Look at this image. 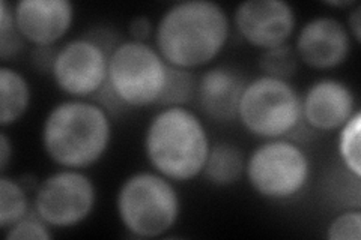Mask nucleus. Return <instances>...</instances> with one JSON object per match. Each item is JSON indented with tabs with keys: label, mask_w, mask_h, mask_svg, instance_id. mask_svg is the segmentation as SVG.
Masks as SVG:
<instances>
[{
	"label": "nucleus",
	"mask_w": 361,
	"mask_h": 240,
	"mask_svg": "<svg viewBox=\"0 0 361 240\" xmlns=\"http://www.w3.org/2000/svg\"><path fill=\"white\" fill-rule=\"evenodd\" d=\"M231 35L232 20L221 4L179 0L158 17L154 45L171 66L196 71L212 65L224 51Z\"/></svg>",
	"instance_id": "f257e3e1"
},
{
	"label": "nucleus",
	"mask_w": 361,
	"mask_h": 240,
	"mask_svg": "<svg viewBox=\"0 0 361 240\" xmlns=\"http://www.w3.org/2000/svg\"><path fill=\"white\" fill-rule=\"evenodd\" d=\"M39 140L59 168L86 170L106 156L113 140V118L94 99L65 98L47 111Z\"/></svg>",
	"instance_id": "f03ea898"
},
{
	"label": "nucleus",
	"mask_w": 361,
	"mask_h": 240,
	"mask_svg": "<svg viewBox=\"0 0 361 240\" xmlns=\"http://www.w3.org/2000/svg\"><path fill=\"white\" fill-rule=\"evenodd\" d=\"M211 143L202 116L188 107H160L143 131L146 161L175 184L202 176Z\"/></svg>",
	"instance_id": "7ed1b4c3"
},
{
	"label": "nucleus",
	"mask_w": 361,
	"mask_h": 240,
	"mask_svg": "<svg viewBox=\"0 0 361 240\" xmlns=\"http://www.w3.org/2000/svg\"><path fill=\"white\" fill-rule=\"evenodd\" d=\"M116 216L131 236L163 237L179 222L183 200L173 180L151 170L134 171L122 180L115 197Z\"/></svg>",
	"instance_id": "20e7f679"
},
{
	"label": "nucleus",
	"mask_w": 361,
	"mask_h": 240,
	"mask_svg": "<svg viewBox=\"0 0 361 240\" xmlns=\"http://www.w3.org/2000/svg\"><path fill=\"white\" fill-rule=\"evenodd\" d=\"M312 176L310 155L293 139L262 140L245 156L247 184L267 201H293L309 188Z\"/></svg>",
	"instance_id": "39448f33"
},
{
	"label": "nucleus",
	"mask_w": 361,
	"mask_h": 240,
	"mask_svg": "<svg viewBox=\"0 0 361 240\" xmlns=\"http://www.w3.org/2000/svg\"><path fill=\"white\" fill-rule=\"evenodd\" d=\"M243 128L256 139H295L306 128L301 114V94L290 80L259 74L247 78L238 116Z\"/></svg>",
	"instance_id": "423d86ee"
},
{
	"label": "nucleus",
	"mask_w": 361,
	"mask_h": 240,
	"mask_svg": "<svg viewBox=\"0 0 361 240\" xmlns=\"http://www.w3.org/2000/svg\"><path fill=\"white\" fill-rule=\"evenodd\" d=\"M119 41L107 27H94L63 41L50 72L56 87L66 98L94 99L107 83L110 53Z\"/></svg>",
	"instance_id": "0eeeda50"
},
{
	"label": "nucleus",
	"mask_w": 361,
	"mask_h": 240,
	"mask_svg": "<svg viewBox=\"0 0 361 240\" xmlns=\"http://www.w3.org/2000/svg\"><path fill=\"white\" fill-rule=\"evenodd\" d=\"M169 68L154 44L126 38L110 53L107 84L127 110L158 107Z\"/></svg>",
	"instance_id": "6e6552de"
},
{
	"label": "nucleus",
	"mask_w": 361,
	"mask_h": 240,
	"mask_svg": "<svg viewBox=\"0 0 361 240\" xmlns=\"http://www.w3.org/2000/svg\"><path fill=\"white\" fill-rule=\"evenodd\" d=\"M98 203L94 179L85 170L59 168L33 189V212L53 230H68L86 222Z\"/></svg>",
	"instance_id": "1a4fd4ad"
},
{
	"label": "nucleus",
	"mask_w": 361,
	"mask_h": 240,
	"mask_svg": "<svg viewBox=\"0 0 361 240\" xmlns=\"http://www.w3.org/2000/svg\"><path fill=\"white\" fill-rule=\"evenodd\" d=\"M231 20L238 37L261 51L290 42L298 27L297 11L286 0H243Z\"/></svg>",
	"instance_id": "9d476101"
},
{
	"label": "nucleus",
	"mask_w": 361,
	"mask_h": 240,
	"mask_svg": "<svg viewBox=\"0 0 361 240\" xmlns=\"http://www.w3.org/2000/svg\"><path fill=\"white\" fill-rule=\"evenodd\" d=\"M292 45L300 63L314 71H331L349 59L355 41L343 20L321 14L302 23Z\"/></svg>",
	"instance_id": "9b49d317"
},
{
	"label": "nucleus",
	"mask_w": 361,
	"mask_h": 240,
	"mask_svg": "<svg viewBox=\"0 0 361 240\" xmlns=\"http://www.w3.org/2000/svg\"><path fill=\"white\" fill-rule=\"evenodd\" d=\"M358 110L351 84L336 77L314 80L301 94L302 123L312 132L338 131Z\"/></svg>",
	"instance_id": "f8f14e48"
},
{
	"label": "nucleus",
	"mask_w": 361,
	"mask_h": 240,
	"mask_svg": "<svg viewBox=\"0 0 361 240\" xmlns=\"http://www.w3.org/2000/svg\"><path fill=\"white\" fill-rule=\"evenodd\" d=\"M14 18L20 35L32 47H58L74 25L75 6L70 0H18Z\"/></svg>",
	"instance_id": "ddd939ff"
},
{
	"label": "nucleus",
	"mask_w": 361,
	"mask_h": 240,
	"mask_svg": "<svg viewBox=\"0 0 361 240\" xmlns=\"http://www.w3.org/2000/svg\"><path fill=\"white\" fill-rule=\"evenodd\" d=\"M247 78L228 65H212L197 75L195 102L207 119L216 123H232Z\"/></svg>",
	"instance_id": "4468645a"
},
{
	"label": "nucleus",
	"mask_w": 361,
	"mask_h": 240,
	"mask_svg": "<svg viewBox=\"0 0 361 240\" xmlns=\"http://www.w3.org/2000/svg\"><path fill=\"white\" fill-rule=\"evenodd\" d=\"M32 106V86L27 77L9 63L0 65V125L14 127Z\"/></svg>",
	"instance_id": "2eb2a0df"
},
{
	"label": "nucleus",
	"mask_w": 361,
	"mask_h": 240,
	"mask_svg": "<svg viewBox=\"0 0 361 240\" xmlns=\"http://www.w3.org/2000/svg\"><path fill=\"white\" fill-rule=\"evenodd\" d=\"M245 156L243 149L232 141L220 140L211 143L202 177L212 187H233L244 177Z\"/></svg>",
	"instance_id": "dca6fc26"
},
{
	"label": "nucleus",
	"mask_w": 361,
	"mask_h": 240,
	"mask_svg": "<svg viewBox=\"0 0 361 240\" xmlns=\"http://www.w3.org/2000/svg\"><path fill=\"white\" fill-rule=\"evenodd\" d=\"M32 209L33 204L25 182L8 173L0 175V228L5 230L25 218Z\"/></svg>",
	"instance_id": "f3484780"
},
{
	"label": "nucleus",
	"mask_w": 361,
	"mask_h": 240,
	"mask_svg": "<svg viewBox=\"0 0 361 240\" xmlns=\"http://www.w3.org/2000/svg\"><path fill=\"white\" fill-rule=\"evenodd\" d=\"M361 111H355L343 127L337 131V156L349 175L361 177Z\"/></svg>",
	"instance_id": "a211bd4d"
},
{
	"label": "nucleus",
	"mask_w": 361,
	"mask_h": 240,
	"mask_svg": "<svg viewBox=\"0 0 361 240\" xmlns=\"http://www.w3.org/2000/svg\"><path fill=\"white\" fill-rule=\"evenodd\" d=\"M197 75L195 71L180 70V68L171 66L163 96L158 102L160 107H188V104L196 99Z\"/></svg>",
	"instance_id": "6ab92c4d"
},
{
	"label": "nucleus",
	"mask_w": 361,
	"mask_h": 240,
	"mask_svg": "<svg viewBox=\"0 0 361 240\" xmlns=\"http://www.w3.org/2000/svg\"><path fill=\"white\" fill-rule=\"evenodd\" d=\"M298 66L300 61L292 42L264 50L261 51V56H259V70H261V74L264 75L290 80L297 74Z\"/></svg>",
	"instance_id": "aec40b11"
},
{
	"label": "nucleus",
	"mask_w": 361,
	"mask_h": 240,
	"mask_svg": "<svg viewBox=\"0 0 361 240\" xmlns=\"http://www.w3.org/2000/svg\"><path fill=\"white\" fill-rule=\"evenodd\" d=\"M27 42L23 39L16 26L14 4L0 0V59L2 63H9L18 54L25 51Z\"/></svg>",
	"instance_id": "412c9836"
},
{
	"label": "nucleus",
	"mask_w": 361,
	"mask_h": 240,
	"mask_svg": "<svg viewBox=\"0 0 361 240\" xmlns=\"http://www.w3.org/2000/svg\"><path fill=\"white\" fill-rule=\"evenodd\" d=\"M6 240H50L54 237L53 228L33 212L4 230Z\"/></svg>",
	"instance_id": "4be33fe9"
},
{
	"label": "nucleus",
	"mask_w": 361,
	"mask_h": 240,
	"mask_svg": "<svg viewBox=\"0 0 361 240\" xmlns=\"http://www.w3.org/2000/svg\"><path fill=\"white\" fill-rule=\"evenodd\" d=\"M329 240H360L361 239V209L346 208L334 215L326 225Z\"/></svg>",
	"instance_id": "5701e85b"
},
{
	"label": "nucleus",
	"mask_w": 361,
	"mask_h": 240,
	"mask_svg": "<svg viewBox=\"0 0 361 240\" xmlns=\"http://www.w3.org/2000/svg\"><path fill=\"white\" fill-rule=\"evenodd\" d=\"M127 32L128 38L133 41L149 42L151 38L154 39L155 23L148 15H137L128 21Z\"/></svg>",
	"instance_id": "b1692460"
},
{
	"label": "nucleus",
	"mask_w": 361,
	"mask_h": 240,
	"mask_svg": "<svg viewBox=\"0 0 361 240\" xmlns=\"http://www.w3.org/2000/svg\"><path fill=\"white\" fill-rule=\"evenodd\" d=\"M58 47H32L30 61L32 65L35 66V70L44 74H50Z\"/></svg>",
	"instance_id": "393cba45"
},
{
	"label": "nucleus",
	"mask_w": 361,
	"mask_h": 240,
	"mask_svg": "<svg viewBox=\"0 0 361 240\" xmlns=\"http://www.w3.org/2000/svg\"><path fill=\"white\" fill-rule=\"evenodd\" d=\"M14 156V146L13 140L9 139V135L5 130L0 132V175L8 173V167L13 161Z\"/></svg>",
	"instance_id": "a878e982"
},
{
	"label": "nucleus",
	"mask_w": 361,
	"mask_h": 240,
	"mask_svg": "<svg viewBox=\"0 0 361 240\" xmlns=\"http://www.w3.org/2000/svg\"><path fill=\"white\" fill-rule=\"evenodd\" d=\"M346 26L349 32H351L355 44H360L361 41V4L360 2H357L354 6L348 9Z\"/></svg>",
	"instance_id": "bb28decb"
},
{
	"label": "nucleus",
	"mask_w": 361,
	"mask_h": 240,
	"mask_svg": "<svg viewBox=\"0 0 361 240\" xmlns=\"http://www.w3.org/2000/svg\"><path fill=\"white\" fill-rule=\"evenodd\" d=\"M357 4V0H325L324 5L337 9H349Z\"/></svg>",
	"instance_id": "cd10ccee"
}]
</instances>
